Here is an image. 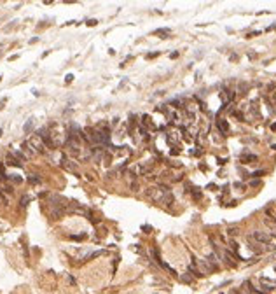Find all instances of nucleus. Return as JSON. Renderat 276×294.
<instances>
[{"instance_id":"19","label":"nucleus","mask_w":276,"mask_h":294,"mask_svg":"<svg viewBox=\"0 0 276 294\" xmlns=\"http://www.w3.org/2000/svg\"><path fill=\"white\" fill-rule=\"evenodd\" d=\"M182 280H183V282H187V284H189V282H191V280H192V278H191V277H189V273H185V277H183V278H182Z\"/></svg>"},{"instance_id":"13","label":"nucleus","mask_w":276,"mask_h":294,"mask_svg":"<svg viewBox=\"0 0 276 294\" xmlns=\"http://www.w3.org/2000/svg\"><path fill=\"white\" fill-rule=\"evenodd\" d=\"M103 254V251H98V252H93V254H89L87 256V259H93V257H98V256H102Z\"/></svg>"},{"instance_id":"23","label":"nucleus","mask_w":276,"mask_h":294,"mask_svg":"<svg viewBox=\"0 0 276 294\" xmlns=\"http://www.w3.org/2000/svg\"><path fill=\"white\" fill-rule=\"evenodd\" d=\"M229 294H240V292H238V291H234V289H233V291H229Z\"/></svg>"},{"instance_id":"25","label":"nucleus","mask_w":276,"mask_h":294,"mask_svg":"<svg viewBox=\"0 0 276 294\" xmlns=\"http://www.w3.org/2000/svg\"><path fill=\"white\" fill-rule=\"evenodd\" d=\"M0 79H2V77H0Z\"/></svg>"},{"instance_id":"11","label":"nucleus","mask_w":276,"mask_h":294,"mask_svg":"<svg viewBox=\"0 0 276 294\" xmlns=\"http://www.w3.org/2000/svg\"><path fill=\"white\" fill-rule=\"evenodd\" d=\"M266 224H267L271 229H276V221H273V219H266Z\"/></svg>"},{"instance_id":"2","label":"nucleus","mask_w":276,"mask_h":294,"mask_svg":"<svg viewBox=\"0 0 276 294\" xmlns=\"http://www.w3.org/2000/svg\"><path fill=\"white\" fill-rule=\"evenodd\" d=\"M37 133H38V138H40V140H44V144L53 149V147H54V144H53V140H51V137H49V131L45 130V128H40Z\"/></svg>"},{"instance_id":"3","label":"nucleus","mask_w":276,"mask_h":294,"mask_svg":"<svg viewBox=\"0 0 276 294\" xmlns=\"http://www.w3.org/2000/svg\"><path fill=\"white\" fill-rule=\"evenodd\" d=\"M260 285H262V289L264 291H274L276 289V282L274 280H269V278H260Z\"/></svg>"},{"instance_id":"9","label":"nucleus","mask_w":276,"mask_h":294,"mask_svg":"<svg viewBox=\"0 0 276 294\" xmlns=\"http://www.w3.org/2000/svg\"><path fill=\"white\" fill-rule=\"evenodd\" d=\"M33 123H35V119H33V117H30V119L26 121V124H25V128H23V130H25V133H30V131H32Z\"/></svg>"},{"instance_id":"6","label":"nucleus","mask_w":276,"mask_h":294,"mask_svg":"<svg viewBox=\"0 0 276 294\" xmlns=\"http://www.w3.org/2000/svg\"><path fill=\"white\" fill-rule=\"evenodd\" d=\"M252 161H257L255 154H241V163H252Z\"/></svg>"},{"instance_id":"24","label":"nucleus","mask_w":276,"mask_h":294,"mask_svg":"<svg viewBox=\"0 0 276 294\" xmlns=\"http://www.w3.org/2000/svg\"><path fill=\"white\" fill-rule=\"evenodd\" d=\"M5 104V100H0V109H2V105Z\"/></svg>"},{"instance_id":"5","label":"nucleus","mask_w":276,"mask_h":294,"mask_svg":"<svg viewBox=\"0 0 276 294\" xmlns=\"http://www.w3.org/2000/svg\"><path fill=\"white\" fill-rule=\"evenodd\" d=\"M147 196L152 198V200H161V194H157V189H154V187L147 189Z\"/></svg>"},{"instance_id":"15","label":"nucleus","mask_w":276,"mask_h":294,"mask_svg":"<svg viewBox=\"0 0 276 294\" xmlns=\"http://www.w3.org/2000/svg\"><path fill=\"white\" fill-rule=\"evenodd\" d=\"M30 202V198H28V196H23V198H21V207H26V203Z\"/></svg>"},{"instance_id":"1","label":"nucleus","mask_w":276,"mask_h":294,"mask_svg":"<svg viewBox=\"0 0 276 294\" xmlns=\"http://www.w3.org/2000/svg\"><path fill=\"white\" fill-rule=\"evenodd\" d=\"M250 240L253 242H259V243H264V245H271V235L269 233H262V231H255Z\"/></svg>"},{"instance_id":"17","label":"nucleus","mask_w":276,"mask_h":294,"mask_svg":"<svg viewBox=\"0 0 276 294\" xmlns=\"http://www.w3.org/2000/svg\"><path fill=\"white\" fill-rule=\"evenodd\" d=\"M9 179H12V180H14V182H23V179H21V177H19V175H11V177H9Z\"/></svg>"},{"instance_id":"20","label":"nucleus","mask_w":276,"mask_h":294,"mask_svg":"<svg viewBox=\"0 0 276 294\" xmlns=\"http://www.w3.org/2000/svg\"><path fill=\"white\" fill-rule=\"evenodd\" d=\"M65 81H67V82H72V81H73V75H72V74H68V75H67V79H65Z\"/></svg>"},{"instance_id":"7","label":"nucleus","mask_w":276,"mask_h":294,"mask_svg":"<svg viewBox=\"0 0 276 294\" xmlns=\"http://www.w3.org/2000/svg\"><path fill=\"white\" fill-rule=\"evenodd\" d=\"M173 194H170V193H164V196H163V198H161V202L164 203V205H171L173 203Z\"/></svg>"},{"instance_id":"22","label":"nucleus","mask_w":276,"mask_h":294,"mask_svg":"<svg viewBox=\"0 0 276 294\" xmlns=\"http://www.w3.org/2000/svg\"><path fill=\"white\" fill-rule=\"evenodd\" d=\"M96 23H98V21H96V19H89V21H87V25H91V26H95V25H96Z\"/></svg>"},{"instance_id":"18","label":"nucleus","mask_w":276,"mask_h":294,"mask_svg":"<svg viewBox=\"0 0 276 294\" xmlns=\"http://www.w3.org/2000/svg\"><path fill=\"white\" fill-rule=\"evenodd\" d=\"M86 235H72V240H84Z\"/></svg>"},{"instance_id":"12","label":"nucleus","mask_w":276,"mask_h":294,"mask_svg":"<svg viewBox=\"0 0 276 294\" xmlns=\"http://www.w3.org/2000/svg\"><path fill=\"white\" fill-rule=\"evenodd\" d=\"M227 233L231 235V236H236V235L240 233V229H238V228H229V229H227Z\"/></svg>"},{"instance_id":"8","label":"nucleus","mask_w":276,"mask_h":294,"mask_svg":"<svg viewBox=\"0 0 276 294\" xmlns=\"http://www.w3.org/2000/svg\"><path fill=\"white\" fill-rule=\"evenodd\" d=\"M7 165H12V166H21V161H19V159H16V158H14V154H12V156L9 154V158H7Z\"/></svg>"},{"instance_id":"14","label":"nucleus","mask_w":276,"mask_h":294,"mask_svg":"<svg viewBox=\"0 0 276 294\" xmlns=\"http://www.w3.org/2000/svg\"><path fill=\"white\" fill-rule=\"evenodd\" d=\"M233 116H234V117H238L240 121H243V114H241V112H238V110H233Z\"/></svg>"},{"instance_id":"16","label":"nucleus","mask_w":276,"mask_h":294,"mask_svg":"<svg viewBox=\"0 0 276 294\" xmlns=\"http://www.w3.org/2000/svg\"><path fill=\"white\" fill-rule=\"evenodd\" d=\"M156 33H157V35H168V33H170V30H168V28H164V30H157Z\"/></svg>"},{"instance_id":"21","label":"nucleus","mask_w":276,"mask_h":294,"mask_svg":"<svg viewBox=\"0 0 276 294\" xmlns=\"http://www.w3.org/2000/svg\"><path fill=\"white\" fill-rule=\"evenodd\" d=\"M260 175H264V172L260 170V172H255V173H252V177H260Z\"/></svg>"},{"instance_id":"4","label":"nucleus","mask_w":276,"mask_h":294,"mask_svg":"<svg viewBox=\"0 0 276 294\" xmlns=\"http://www.w3.org/2000/svg\"><path fill=\"white\" fill-rule=\"evenodd\" d=\"M217 126H218V130H220L222 133H227V131H229V123H227L225 119H218V121H217Z\"/></svg>"},{"instance_id":"10","label":"nucleus","mask_w":276,"mask_h":294,"mask_svg":"<svg viewBox=\"0 0 276 294\" xmlns=\"http://www.w3.org/2000/svg\"><path fill=\"white\" fill-rule=\"evenodd\" d=\"M28 182H30V184H38L40 179H38L37 175H30V177H28Z\"/></svg>"}]
</instances>
